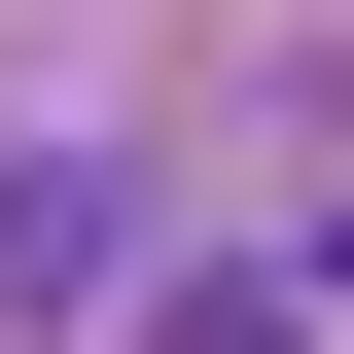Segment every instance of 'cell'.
<instances>
[{
  "label": "cell",
  "mask_w": 354,
  "mask_h": 354,
  "mask_svg": "<svg viewBox=\"0 0 354 354\" xmlns=\"http://www.w3.org/2000/svg\"><path fill=\"white\" fill-rule=\"evenodd\" d=\"M0 319H142V177L106 142H0Z\"/></svg>",
  "instance_id": "cell-1"
},
{
  "label": "cell",
  "mask_w": 354,
  "mask_h": 354,
  "mask_svg": "<svg viewBox=\"0 0 354 354\" xmlns=\"http://www.w3.org/2000/svg\"><path fill=\"white\" fill-rule=\"evenodd\" d=\"M142 354H319V319H283V283H142Z\"/></svg>",
  "instance_id": "cell-2"
}]
</instances>
